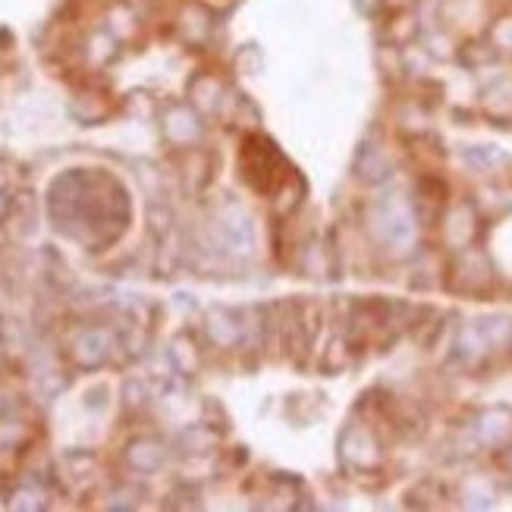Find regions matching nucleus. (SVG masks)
<instances>
[{
    "label": "nucleus",
    "mask_w": 512,
    "mask_h": 512,
    "mask_svg": "<svg viewBox=\"0 0 512 512\" xmlns=\"http://www.w3.org/2000/svg\"><path fill=\"white\" fill-rule=\"evenodd\" d=\"M487 41H491L500 54L512 51V16H500L491 26V32H487Z\"/></svg>",
    "instance_id": "4"
},
{
    "label": "nucleus",
    "mask_w": 512,
    "mask_h": 512,
    "mask_svg": "<svg viewBox=\"0 0 512 512\" xmlns=\"http://www.w3.org/2000/svg\"><path fill=\"white\" fill-rule=\"evenodd\" d=\"M359 7L371 13V10H377V7H381V0H359Z\"/></svg>",
    "instance_id": "5"
},
{
    "label": "nucleus",
    "mask_w": 512,
    "mask_h": 512,
    "mask_svg": "<svg viewBox=\"0 0 512 512\" xmlns=\"http://www.w3.org/2000/svg\"><path fill=\"white\" fill-rule=\"evenodd\" d=\"M497 48L491 41H469L465 48H459V57L462 63H469V66H487V63H494L497 60Z\"/></svg>",
    "instance_id": "3"
},
{
    "label": "nucleus",
    "mask_w": 512,
    "mask_h": 512,
    "mask_svg": "<svg viewBox=\"0 0 512 512\" xmlns=\"http://www.w3.org/2000/svg\"><path fill=\"white\" fill-rule=\"evenodd\" d=\"M164 132H167L170 139H186V136H192V132H195V114H192L189 107H183V104H173L167 110Z\"/></svg>",
    "instance_id": "1"
},
{
    "label": "nucleus",
    "mask_w": 512,
    "mask_h": 512,
    "mask_svg": "<svg viewBox=\"0 0 512 512\" xmlns=\"http://www.w3.org/2000/svg\"><path fill=\"white\" fill-rule=\"evenodd\" d=\"M418 32H421V26H418V16H415L412 10H399V13L393 16L390 38H393L396 48H399V44L415 41V38H418Z\"/></svg>",
    "instance_id": "2"
}]
</instances>
